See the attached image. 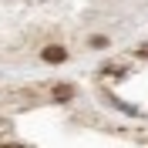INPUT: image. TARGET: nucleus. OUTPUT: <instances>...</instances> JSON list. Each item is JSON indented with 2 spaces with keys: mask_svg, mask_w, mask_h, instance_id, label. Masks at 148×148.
<instances>
[{
  "mask_svg": "<svg viewBox=\"0 0 148 148\" xmlns=\"http://www.w3.org/2000/svg\"><path fill=\"white\" fill-rule=\"evenodd\" d=\"M44 61H47V64H64L67 51H64V47H44Z\"/></svg>",
  "mask_w": 148,
  "mask_h": 148,
  "instance_id": "nucleus-1",
  "label": "nucleus"
},
{
  "mask_svg": "<svg viewBox=\"0 0 148 148\" xmlns=\"http://www.w3.org/2000/svg\"><path fill=\"white\" fill-rule=\"evenodd\" d=\"M71 94H74L71 84H57L54 88V101H71Z\"/></svg>",
  "mask_w": 148,
  "mask_h": 148,
  "instance_id": "nucleus-2",
  "label": "nucleus"
},
{
  "mask_svg": "<svg viewBox=\"0 0 148 148\" xmlns=\"http://www.w3.org/2000/svg\"><path fill=\"white\" fill-rule=\"evenodd\" d=\"M101 74H108V77H121L125 67H121V64H108V67H101Z\"/></svg>",
  "mask_w": 148,
  "mask_h": 148,
  "instance_id": "nucleus-3",
  "label": "nucleus"
},
{
  "mask_svg": "<svg viewBox=\"0 0 148 148\" xmlns=\"http://www.w3.org/2000/svg\"><path fill=\"white\" fill-rule=\"evenodd\" d=\"M88 44H91L94 51H101V47H108V37H91V40H88Z\"/></svg>",
  "mask_w": 148,
  "mask_h": 148,
  "instance_id": "nucleus-4",
  "label": "nucleus"
},
{
  "mask_svg": "<svg viewBox=\"0 0 148 148\" xmlns=\"http://www.w3.org/2000/svg\"><path fill=\"white\" fill-rule=\"evenodd\" d=\"M0 148H24V145H14V141H7V145H0Z\"/></svg>",
  "mask_w": 148,
  "mask_h": 148,
  "instance_id": "nucleus-5",
  "label": "nucleus"
},
{
  "mask_svg": "<svg viewBox=\"0 0 148 148\" xmlns=\"http://www.w3.org/2000/svg\"><path fill=\"white\" fill-rule=\"evenodd\" d=\"M138 57H148V47H141V51H138Z\"/></svg>",
  "mask_w": 148,
  "mask_h": 148,
  "instance_id": "nucleus-6",
  "label": "nucleus"
}]
</instances>
